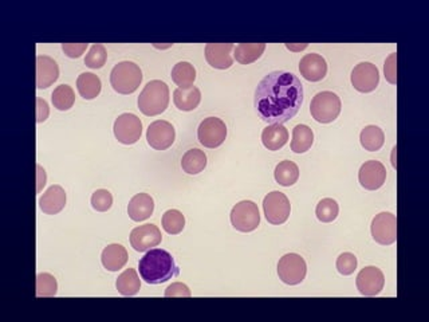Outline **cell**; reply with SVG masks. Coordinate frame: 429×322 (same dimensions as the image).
<instances>
[{
    "label": "cell",
    "instance_id": "1",
    "mask_svg": "<svg viewBox=\"0 0 429 322\" xmlns=\"http://www.w3.org/2000/svg\"><path fill=\"white\" fill-rule=\"evenodd\" d=\"M303 104V85L286 70L268 73L255 90L254 105L263 121L285 124L290 121Z\"/></svg>",
    "mask_w": 429,
    "mask_h": 322
},
{
    "label": "cell",
    "instance_id": "2",
    "mask_svg": "<svg viewBox=\"0 0 429 322\" xmlns=\"http://www.w3.org/2000/svg\"><path fill=\"white\" fill-rule=\"evenodd\" d=\"M141 278L149 285H161L179 277L180 268L172 254L162 248L149 250L138 262Z\"/></svg>",
    "mask_w": 429,
    "mask_h": 322
},
{
    "label": "cell",
    "instance_id": "3",
    "mask_svg": "<svg viewBox=\"0 0 429 322\" xmlns=\"http://www.w3.org/2000/svg\"><path fill=\"white\" fill-rule=\"evenodd\" d=\"M138 109L145 116H159L169 105V87L165 82L155 80L148 82L138 97Z\"/></svg>",
    "mask_w": 429,
    "mask_h": 322
},
{
    "label": "cell",
    "instance_id": "4",
    "mask_svg": "<svg viewBox=\"0 0 429 322\" xmlns=\"http://www.w3.org/2000/svg\"><path fill=\"white\" fill-rule=\"evenodd\" d=\"M142 80V72L131 61L117 63L110 73V85L120 94H132Z\"/></svg>",
    "mask_w": 429,
    "mask_h": 322
},
{
    "label": "cell",
    "instance_id": "5",
    "mask_svg": "<svg viewBox=\"0 0 429 322\" xmlns=\"http://www.w3.org/2000/svg\"><path fill=\"white\" fill-rule=\"evenodd\" d=\"M341 100L333 92H320L310 104V113L317 122H333L341 113Z\"/></svg>",
    "mask_w": 429,
    "mask_h": 322
},
{
    "label": "cell",
    "instance_id": "6",
    "mask_svg": "<svg viewBox=\"0 0 429 322\" xmlns=\"http://www.w3.org/2000/svg\"><path fill=\"white\" fill-rule=\"evenodd\" d=\"M231 223L241 233H251L261 224L258 206L251 200L239 202L231 211Z\"/></svg>",
    "mask_w": 429,
    "mask_h": 322
},
{
    "label": "cell",
    "instance_id": "7",
    "mask_svg": "<svg viewBox=\"0 0 429 322\" xmlns=\"http://www.w3.org/2000/svg\"><path fill=\"white\" fill-rule=\"evenodd\" d=\"M307 272V266L305 259L298 254H286L278 262V275L279 279L290 286L299 285L303 282Z\"/></svg>",
    "mask_w": 429,
    "mask_h": 322
},
{
    "label": "cell",
    "instance_id": "8",
    "mask_svg": "<svg viewBox=\"0 0 429 322\" xmlns=\"http://www.w3.org/2000/svg\"><path fill=\"white\" fill-rule=\"evenodd\" d=\"M263 210L268 223L283 224L292 213V204L283 192L272 191L263 200Z\"/></svg>",
    "mask_w": 429,
    "mask_h": 322
},
{
    "label": "cell",
    "instance_id": "9",
    "mask_svg": "<svg viewBox=\"0 0 429 322\" xmlns=\"http://www.w3.org/2000/svg\"><path fill=\"white\" fill-rule=\"evenodd\" d=\"M227 137V125L217 117L204 118L197 129V138L201 145L207 148L220 147Z\"/></svg>",
    "mask_w": 429,
    "mask_h": 322
},
{
    "label": "cell",
    "instance_id": "10",
    "mask_svg": "<svg viewBox=\"0 0 429 322\" xmlns=\"http://www.w3.org/2000/svg\"><path fill=\"white\" fill-rule=\"evenodd\" d=\"M113 131L121 144L132 145L141 138L142 122L133 113H124L116 120Z\"/></svg>",
    "mask_w": 429,
    "mask_h": 322
},
{
    "label": "cell",
    "instance_id": "11",
    "mask_svg": "<svg viewBox=\"0 0 429 322\" xmlns=\"http://www.w3.org/2000/svg\"><path fill=\"white\" fill-rule=\"evenodd\" d=\"M372 237L382 246L393 244L397 241V217L390 213L375 215L372 220Z\"/></svg>",
    "mask_w": 429,
    "mask_h": 322
},
{
    "label": "cell",
    "instance_id": "12",
    "mask_svg": "<svg viewBox=\"0 0 429 322\" xmlns=\"http://www.w3.org/2000/svg\"><path fill=\"white\" fill-rule=\"evenodd\" d=\"M380 83V72L371 62L358 63L351 72V85L361 93H371Z\"/></svg>",
    "mask_w": 429,
    "mask_h": 322
},
{
    "label": "cell",
    "instance_id": "13",
    "mask_svg": "<svg viewBox=\"0 0 429 322\" xmlns=\"http://www.w3.org/2000/svg\"><path fill=\"white\" fill-rule=\"evenodd\" d=\"M175 138H176L175 128L168 121L157 120L148 127L146 140L153 149L157 151L168 149L175 142Z\"/></svg>",
    "mask_w": 429,
    "mask_h": 322
},
{
    "label": "cell",
    "instance_id": "14",
    "mask_svg": "<svg viewBox=\"0 0 429 322\" xmlns=\"http://www.w3.org/2000/svg\"><path fill=\"white\" fill-rule=\"evenodd\" d=\"M355 283L361 294L365 297H375L384 289L385 277L380 268L368 266L358 272Z\"/></svg>",
    "mask_w": 429,
    "mask_h": 322
},
{
    "label": "cell",
    "instance_id": "15",
    "mask_svg": "<svg viewBox=\"0 0 429 322\" xmlns=\"http://www.w3.org/2000/svg\"><path fill=\"white\" fill-rule=\"evenodd\" d=\"M162 241L160 228L155 224H144L135 227L131 233V244L135 251L145 253L156 247Z\"/></svg>",
    "mask_w": 429,
    "mask_h": 322
},
{
    "label": "cell",
    "instance_id": "16",
    "mask_svg": "<svg viewBox=\"0 0 429 322\" xmlns=\"http://www.w3.org/2000/svg\"><path fill=\"white\" fill-rule=\"evenodd\" d=\"M358 180L365 189L375 191L382 187L386 180V168L380 161H366L360 168Z\"/></svg>",
    "mask_w": 429,
    "mask_h": 322
},
{
    "label": "cell",
    "instance_id": "17",
    "mask_svg": "<svg viewBox=\"0 0 429 322\" xmlns=\"http://www.w3.org/2000/svg\"><path fill=\"white\" fill-rule=\"evenodd\" d=\"M299 72L305 80L310 82L322 80L327 74L326 59L320 54H306L299 62Z\"/></svg>",
    "mask_w": 429,
    "mask_h": 322
},
{
    "label": "cell",
    "instance_id": "18",
    "mask_svg": "<svg viewBox=\"0 0 429 322\" xmlns=\"http://www.w3.org/2000/svg\"><path fill=\"white\" fill-rule=\"evenodd\" d=\"M232 49H234L232 43H207L206 59L214 69L220 70L230 69L234 63L231 55Z\"/></svg>",
    "mask_w": 429,
    "mask_h": 322
},
{
    "label": "cell",
    "instance_id": "19",
    "mask_svg": "<svg viewBox=\"0 0 429 322\" xmlns=\"http://www.w3.org/2000/svg\"><path fill=\"white\" fill-rule=\"evenodd\" d=\"M59 77V67L55 59L49 55L36 56V87L46 89Z\"/></svg>",
    "mask_w": 429,
    "mask_h": 322
},
{
    "label": "cell",
    "instance_id": "20",
    "mask_svg": "<svg viewBox=\"0 0 429 322\" xmlns=\"http://www.w3.org/2000/svg\"><path fill=\"white\" fill-rule=\"evenodd\" d=\"M66 206V192L60 186H52L39 199L41 210L47 215L59 214Z\"/></svg>",
    "mask_w": 429,
    "mask_h": 322
},
{
    "label": "cell",
    "instance_id": "21",
    "mask_svg": "<svg viewBox=\"0 0 429 322\" xmlns=\"http://www.w3.org/2000/svg\"><path fill=\"white\" fill-rule=\"evenodd\" d=\"M155 210L153 197L148 193H137L128 204V214L133 222H142L151 217Z\"/></svg>",
    "mask_w": 429,
    "mask_h": 322
},
{
    "label": "cell",
    "instance_id": "22",
    "mask_svg": "<svg viewBox=\"0 0 429 322\" xmlns=\"http://www.w3.org/2000/svg\"><path fill=\"white\" fill-rule=\"evenodd\" d=\"M101 261L104 268L109 271H118L128 262V251L122 244H109L101 254Z\"/></svg>",
    "mask_w": 429,
    "mask_h": 322
},
{
    "label": "cell",
    "instance_id": "23",
    "mask_svg": "<svg viewBox=\"0 0 429 322\" xmlns=\"http://www.w3.org/2000/svg\"><path fill=\"white\" fill-rule=\"evenodd\" d=\"M201 101V92L197 86H188V87H177L173 92V103L179 110L190 111L199 107Z\"/></svg>",
    "mask_w": 429,
    "mask_h": 322
},
{
    "label": "cell",
    "instance_id": "24",
    "mask_svg": "<svg viewBox=\"0 0 429 322\" xmlns=\"http://www.w3.org/2000/svg\"><path fill=\"white\" fill-rule=\"evenodd\" d=\"M289 141V131L282 124H271L262 132V142L268 151H279Z\"/></svg>",
    "mask_w": 429,
    "mask_h": 322
},
{
    "label": "cell",
    "instance_id": "25",
    "mask_svg": "<svg viewBox=\"0 0 429 322\" xmlns=\"http://www.w3.org/2000/svg\"><path fill=\"white\" fill-rule=\"evenodd\" d=\"M77 89L85 100H94L102 89V82L93 73H82L77 78Z\"/></svg>",
    "mask_w": 429,
    "mask_h": 322
},
{
    "label": "cell",
    "instance_id": "26",
    "mask_svg": "<svg viewBox=\"0 0 429 322\" xmlns=\"http://www.w3.org/2000/svg\"><path fill=\"white\" fill-rule=\"evenodd\" d=\"M116 286L120 294L125 295V297L137 294L141 289V281H140L137 271L134 268H126L122 274L118 275Z\"/></svg>",
    "mask_w": 429,
    "mask_h": 322
},
{
    "label": "cell",
    "instance_id": "27",
    "mask_svg": "<svg viewBox=\"0 0 429 322\" xmlns=\"http://www.w3.org/2000/svg\"><path fill=\"white\" fill-rule=\"evenodd\" d=\"M274 176L278 184L283 187H292L299 179V168L293 161H280L275 168Z\"/></svg>",
    "mask_w": 429,
    "mask_h": 322
},
{
    "label": "cell",
    "instance_id": "28",
    "mask_svg": "<svg viewBox=\"0 0 429 322\" xmlns=\"http://www.w3.org/2000/svg\"><path fill=\"white\" fill-rule=\"evenodd\" d=\"M314 142L313 129L307 125L299 124L293 129V140H292V151L294 153H305L307 152Z\"/></svg>",
    "mask_w": 429,
    "mask_h": 322
},
{
    "label": "cell",
    "instance_id": "29",
    "mask_svg": "<svg viewBox=\"0 0 429 322\" xmlns=\"http://www.w3.org/2000/svg\"><path fill=\"white\" fill-rule=\"evenodd\" d=\"M207 167V155L197 149H189L182 159V168L188 175H197Z\"/></svg>",
    "mask_w": 429,
    "mask_h": 322
},
{
    "label": "cell",
    "instance_id": "30",
    "mask_svg": "<svg viewBox=\"0 0 429 322\" xmlns=\"http://www.w3.org/2000/svg\"><path fill=\"white\" fill-rule=\"evenodd\" d=\"M360 141H361V145L366 151L375 152V151H380L382 148V145L385 142V133L377 125H368L361 131Z\"/></svg>",
    "mask_w": 429,
    "mask_h": 322
},
{
    "label": "cell",
    "instance_id": "31",
    "mask_svg": "<svg viewBox=\"0 0 429 322\" xmlns=\"http://www.w3.org/2000/svg\"><path fill=\"white\" fill-rule=\"evenodd\" d=\"M266 50V43H239L235 47V59L241 65L255 62Z\"/></svg>",
    "mask_w": 429,
    "mask_h": 322
},
{
    "label": "cell",
    "instance_id": "32",
    "mask_svg": "<svg viewBox=\"0 0 429 322\" xmlns=\"http://www.w3.org/2000/svg\"><path fill=\"white\" fill-rule=\"evenodd\" d=\"M172 80L179 87L192 86L196 80V69L189 62H179L172 69Z\"/></svg>",
    "mask_w": 429,
    "mask_h": 322
},
{
    "label": "cell",
    "instance_id": "33",
    "mask_svg": "<svg viewBox=\"0 0 429 322\" xmlns=\"http://www.w3.org/2000/svg\"><path fill=\"white\" fill-rule=\"evenodd\" d=\"M52 100L54 107H56L58 110H69L76 103V93L72 86L63 83L54 89Z\"/></svg>",
    "mask_w": 429,
    "mask_h": 322
},
{
    "label": "cell",
    "instance_id": "34",
    "mask_svg": "<svg viewBox=\"0 0 429 322\" xmlns=\"http://www.w3.org/2000/svg\"><path fill=\"white\" fill-rule=\"evenodd\" d=\"M162 228L170 234L177 235L180 234L186 227V217L179 210H168L162 215Z\"/></svg>",
    "mask_w": 429,
    "mask_h": 322
},
{
    "label": "cell",
    "instance_id": "35",
    "mask_svg": "<svg viewBox=\"0 0 429 322\" xmlns=\"http://www.w3.org/2000/svg\"><path fill=\"white\" fill-rule=\"evenodd\" d=\"M340 213V207H338V203L334 200V199H330V197H326V199H322L321 202L318 203L317 206V210H316V215L318 217V220L322 223H331L337 219Z\"/></svg>",
    "mask_w": 429,
    "mask_h": 322
},
{
    "label": "cell",
    "instance_id": "36",
    "mask_svg": "<svg viewBox=\"0 0 429 322\" xmlns=\"http://www.w3.org/2000/svg\"><path fill=\"white\" fill-rule=\"evenodd\" d=\"M107 47L101 43H94L85 56V65L90 69H101L107 63Z\"/></svg>",
    "mask_w": 429,
    "mask_h": 322
},
{
    "label": "cell",
    "instance_id": "37",
    "mask_svg": "<svg viewBox=\"0 0 429 322\" xmlns=\"http://www.w3.org/2000/svg\"><path fill=\"white\" fill-rule=\"evenodd\" d=\"M58 290L55 277L49 272H41L36 275V295L38 297H54Z\"/></svg>",
    "mask_w": 429,
    "mask_h": 322
},
{
    "label": "cell",
    "instance_id": "38",
    "mask_svg": "<svg viewBox=\"0 0 429 322\" xmlns=\"http://www.w3.org/2000/svg\"><path fill=\"white\" fill-rule=\"evenodd\" d=\"M91 206L98 213H107L113 206V196L107 189H97L91 195Z\"/></svg>",
    "mask_w": 429,
    "mask_h": 322
},
{
    "label": "cell",
    "instance_id": "39",
    "mask_svg": "<svg viewBox=\"0 0 429 322\" xmlns=\"http://www.w3.org/2000/svg\"><path fill=\"white\" fill-rule=\"evenodd\" d=\"M357 265H358L357 258H355V255L351 254V253H344V254H341V255L338 257V259H337V264H336L337 270H338L340 274H342V275H351V274L355 271Z\"/></svg>",
    "mask_w": 429,
    "mask_h": 322
},
{
    "label": "cell",
    "instance_id": "40",
    "mask_svg": "<svg viewBox=\"0 0 429 322\" xmlns=\"http://www.w3.org/2000/svg\"><path fill=\"white\" fill-rule=\"evenodd\" d=\"M384 73H385V78L392 83L396 85L397 83V54H390L384 65Z\"/></svg>",
    "mask_w": 429,
    "mask_h": 322
},
{
    "label": "cell",
    "instance_id": "41",
    "mask_svg": "<svg viewBox=\"0 0 429 322\" xmlns=\"http://www.w3.org/2000/svg\"><path fill=\"white\" fill-rule=\"evenodd\" d=\"M165 297H190V290L187 285L182 282H175L166 288Z\"/></svg>",
    "mask_w": 429,
    "mask_h": 322
},
{
    "label": "cell",
    "instance_id": "42",
    "mask_svg": "<svg viewBox=\"0 0 429 322\" xmlns=\"http://www.w3.org/2000/svg\"><path fill=\"white\" fill-rule=\"evenodd\" d=\"M87 49V43H62V50L70 58H80Z\"/></svg>",
    "mask_w": 429,
    "mask_h": 322
},
{
    "label": "cell",
    "instance_id": "43",
    "mask_svg": "<svg viewBox=\"0 0 429 322\" xmlns=\"http://www.w3.org/2000/svg\"><path fill=\"white\" fill-rule=\"evenodd\" d=\"M49 117V104L42 100L36 98V122H43Z\"/></svg>",
    "mask_w": 429,
    "mask_h": 322
},
{
    "label": "cell",
    "instance_id": "44",
    "mask_svg": "<svg viewBox=\"0 0 429 322\" xmlns=\"http://www.w3.org/2000/svg\"><path fill=\"white\" fill-rule=\"evenodd\" d=\"M286 47L289 50H293V52H300L303 49L307 47V43H302V45H293V43H286Z\"/></svg>",
    "mask_w": 429,
    "mask_h": 322
}]
</instances>
